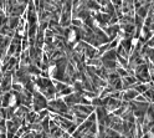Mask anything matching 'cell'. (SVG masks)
I'll return each mask as SVG.
<instances>
[{
    "instance_id": "obj_1",
    "label": "cell",
    "mask_w": 154,
    "mask_h": 138,
    "mask_svg": "<svg viewBox=\"0 0 154 138\" xmlns=\"http://www.w3.org/2000/svg\"><path fill=\"white\" fill-rule=\"evenodd\" d=\"M31 110L36 113L40 111L47 110V100L40 93V92H34L32 93V103H31Z\"/></svg>"
}]
</instances>
